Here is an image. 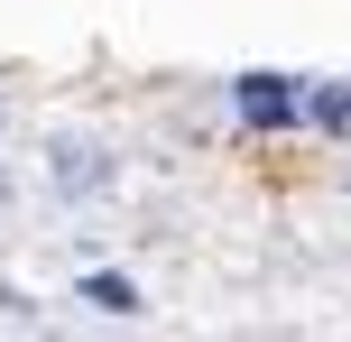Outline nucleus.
Returning a JSON list of instances; mask_svg holds the SVG:
<instances>
[{
  "instance_id": "1",
  "label": "nucleus",
  "mask_w": 351,
  "mask_h": 342,
  "mask_svg": "<svg viewBox=\"0 0 351 342\" xmlns=\"http://www.w3.org/2000/svg\"><path fill=\"white\" fill-rule=\"evenodd\" d=\"M231 111H241L250 130H287V121H305V93L287 84V74H241V84H231Z\"/></svg>"
},
{
  "instance_id": "2",
  "label": "nucleus",
  "mask_w": 351,
  "mask_h": 342,
  "mask_svg": "<svg viewBox=\"0 0 351 342\" xmlns=\"http://www.w3.org/2000/svg\"><path fill=\"white\" fill-rule=\"evenodd\" d=\"M56 185H65V195H84V185H111L102 148H56Z\"/></svg>"
},
{
  "instance_id": "3",
  "label": "nucleus",
  "mask_w": 351,
  "mask_h": 342,
  "mask_svg": "<svg viewBox=\"0 0 351 342\" xmlns=\"http://www.w3.org/2000/svg\"><path fill=\"white\" fill-rule=\"evenodd\" d=\"M84 296L102 315H139V287H130V278H84Z\"/></svg>"
}]
</instances>
